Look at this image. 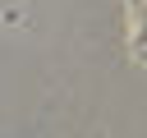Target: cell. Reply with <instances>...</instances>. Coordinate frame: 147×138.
Returning <instances> with one entry per match:
<instances>
[{
  "label": "cell",
  "instance_id": "cell-1",
  "mask_svg": "<svg viewBox=\"0 0 147 138\" xmlns=\"http://www.w3.org/2000/svg\"><path fill=\"white\" fill-rule=\"evenodd\" d=\"M138 51H147V18L138 23Z\"/></svg>",
  "mask_w": 147,
  "mask_h": 138
},
{
  "label": "cell",
  "instance_id": "cell-2",
  "mask_svg": "<svg viewBox=\"0 0 147 138\" xmlns=\"http://www.w3.org/2000/svg\"><path fill=\"white\" fill-rule=\"evenodd\" d=\"M133 5H142V0H133Z\"/></svg>",
  "mask_w": 147,
  "mask_h": 138
}]
</instances>
